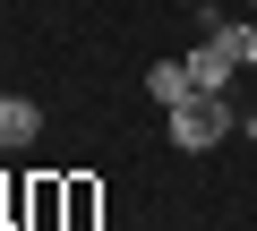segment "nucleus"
I'll use <instances>...</instances> for the list:
<instances>
[{
    "label": "nucleus",
    "mask_w": 257,
    "mask_h": 231,
    "mask_svg": "<svg viewBox=\"0 0 257 231\" xmlns=\"http://www.w3.org/2000/svg\"><path fill=\"white\" fill-rule=\"evenodd\" d=\"M231 137V94H189V103H172V146L180 154H206V146H223Z\"/></svg>",
    "instance_id": "nucleus-1"
},
{
    "label": "nucleus",
    "mask_w": 257,
    "mask_h": 231,
    "mask_svg": "<svg viewBox=\"0 0 257 231\" xmlns=\"http://www.w3.org/2000/svg\"><path fill=\"white\" fill-rule=\"evenodd\" d=\"M180 60H189V86H197V94H231V77H240V60H231L214 35H206L197 52H180Z\"/></svg>",
    "instance_id": "nucleus-2"
},
{
    "label": "nucleus",
    "mask_w": 257,
    "mask_h": 231,
    "mask_svg": "<svg viewBox=\"0 0 257 231\" xmlns=\"http://www.w3.org/2000/svg\"><path fill=\"white\" fill-rule=\"evenodd\" d=\"M35 129H43V103L35 94H0V154L35 146Z\"/></svg>",
    "instance_id": "nucleus-3"
},
{
    "label": "nucleus",
    "mask_w": 257,
    "mask_h": 231,
    "mask_svg": "<svg viewBox=\"0 0 257 231\" xmlns=\"http://www.w3.org/2000/svg\"><path fill=\"white\" fill-rule=\"evenodd\" d=\"M146 94H155L163 111H172V103H189V94H197V86H189V60H155V69H146Z\"/></svg>",
    "instance_id": "nucleus-4"
},
{
    "label": "nucleus",
    "mask_w": 257,
    "mask_h": 231,
    "mask_svg": "<svg viewBox=\"0 0 257 231\" xmlns=\"http://www.w3.org/2000/svg\"><path fill=\"white\" fill-rule=\"evenodd\" d=\"M197 26H206V35H214V43H223V52L240 60V69L257 60V26H240V18H197Z\"/></svg>",
    "instance_id": "nucleus-5"
},
{
    "label": "nucleus",
    "mask_w": 257,
    "mask_h": 231,
    "mask_svg": "<svg viewBox=\"0 0 257 231\" xmlns=\"http://www.w3.org/2000/svg\"><path fill=\"white\" fill-rule=\"evenodd\" d=\"M69 222H94V180H69Z\"/></svg>",
    "instance_id": "nucleus-6"
},
{
    "label": "nucleus",
    "mask_w": 257,
    "mask_h": 231,
    "mask_svg": "<svg viewBox=\"0 0 257 231\" xmlns=\"http://www.w3.org/2000/svg\"><path fill=\"white\" fill-rule=\"evenodd\" d=\"M248 146H257V111H248Z\"/></svg>",
    "instance_id": "nucleus-7"
},
{
    "label": "nucleus",
    "mask_w": 257,
    "mask_h": 231,
    "mask_svg": "<svg viewBox=\"0 0 257 231\" xmlns=\"http://www.w3.org/2000/svg\"><path fill=\"white\" fill-rule=\"evenodd\" d=\"M248 9H257V0H248Z\"/></svg>",
    "instance_id": "nucleus-8"
}]
</instances>
